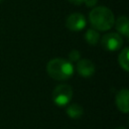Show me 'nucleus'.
<instances>
[{
    "instance_id": "39448f33",
    "label": "nucleus",
    "mask_w": 129,
    "mask_h": 129,
    "mask_svg": "<svg viewBox=\"0 0 129 129\" xmlns=\"http://www.w3.org/2000/svg\"><path fill=\"white\" fill-rule=\"evenodd\" d=\"M87 25V19L84 14L79 12L71 13L66 19V26L69 30L78 32L83 30Z\"/></svg>"
},
{
    "instance_id": "9b49d317",
    "label": "nucleus",
    "mask_w": 129,
    "mask_h": 129,
    "mask_svg": "<svg viewBox=\"0 0 129 129\" xmlns=\"http://www.w3.org/2000/svg\"><path fill=\"white\" fill-rule=\"evenodd\" d=\"M85 40L91 45H95L100 41V33L94 28L88 29L85 33Z\"/></svg>"
},
{
    "instance_id": "6e6552de",
    "label": "nucleus",
    "mask_w": 129,
    "mask_h": 129,
    "mask_svg": "<svg viewBox=\"0 0 129 129\" xmlns=\"http://www.w3.org/2000/svg\"><path fill=\"white\" fill-rule=\"evenodd\" d=\"M114 25L116 27V30L118 31L117 33H119L121 36L123 35L126 38L129 37V20L125 15L119 16L115 20Z\"/></svg>"
},
{
    "instance_id": "dca6fc26",
    "label": "nucleus",
    "mask_w": 129,
    "mask_h": 129,
    "mask_svg": "<svg viewBox=\"0 0 129 129\" xmlns=\"http://www.w3.org/2000/svg\"><path fill=\"white\" fill-rule=\"evenodd\" d=\"M2 1H3V0H0V3H1V2H2Z\"/></svg>"
},
{
    "instance_id": "1a4fd4ad",
    "label": "nucleus",
    "mask_w": 129,
    "mask_h": 129,
    "mask_svg": "<svg viewBox=\"0 0 129 129\" xmlns=\"http://www.w3.org/2000/svg\"><path fill=\"white\" fill-rule=\"evenodd\" d=\"M67 114L70 118L72 119H79L83 116L84 114V109L81 105L77 104V103H74V104H71L68 108H67Z\"/></svg>"
},
{
    "instance_id": "4468645a",
    "label": "nucleus",
    "mask_w": 129,
    "mask_h": 129,
    "mask_svg": "<svg viewBox=\"0 0 129 129\" xmlns=\"http://www.w3.org/2000/svg\"><path fill=\"white\" fill-rule=\"evenodd\" d=\"M68 1L74 5H81L84 3V0H68Z\"/></svg>"
},
{
    "instance_id": "20e7f679",
    "label": "nucleus",
    "mask_w": 129,
    "mask_h": 129,
    "mask_svg": "<svg viewBox=\"0 0 129 129\" xmlns=\"http://www.w3.org/2000/svg\"><path fill=\"white\" fill-rule=\"evenodd\" d=\"M102 47L108 51H116L123 45V38L117 32H108L101 38Z\"/></svg>"
},
{
    "instance_id": "f8f14e48",
    "label": "nucleus",
    "mask_w": 129,
    "mask_h": 129,
    "mask_svg": "<svg viewBox=\"0 0 129 129\" xmlns=\"http://www.w3.org/2000/svg\"><path fill=\"white\" fill-rule=\"evenodd\" d=\"M80 58H81V52L79 50L73 49V50L70 51V53H69V60L71 62L78 61V60H80Z\"/></svg>"
},
{
    "instance_id": "0eeeda50",
    "label": "nucleus",
    "mask_w": 129,
    "mask_h": 129,
    "mask_svg": "<svg viewBox=\"0 0 129 129\" xmlns=\"http://www.w3.org/2000/svg\"><path fill=\"white\" fill-rule=\"evenodd\" d=\"M128 99H129V91L126 88L121 89L117 94L115 98L116 106L119 111H121L124 114H127L129 112V104H128Z\"/></svg>"
},
{
    "instance_id": "f03ea898",
    "label": "nucleus",
    "mask_w": 129,
    "mask_h": 129,
    "mask_svg": "<svg viewBox=\"0 0 129 129\" xmlns=\"http://www.w3.org/2000/svg\"><path fill=\"white\" fill-rule=\"evenodd\" d=\"M75 69L73 62L63 58H53L50 59L46 64L47 75L55 81H66L69 80L74 75Z\"/></svg>"
},
{
    "instance_id": "f257e3e1",
    "label": "nucleus",
    "mask_w": 129,
    "mask_h": 129,
    "mask_svg": "<svg viewBox=\"0 0 129 129\" xmlns=\"http://www.w3.org/2000/svg\"><path fill=\"white\" fill-rule=\"evenodd\" d=\"M89 21L92 27L97 31H107L113 27L115 16L110 8L106 6H97L90 11Z\"/></svg>"
},
{
    "instance_id": "2eb2a0df",
    "label": "nucleus",
    "mask_w": 129,
    "mask_h": 129,
    "mask_svg": "<svg viewBox=\"0 0 129 129\" xmlns=\"http://www.w3.org/2000/svg\"><path fill=\"white\" fill-rule=\"evenodd\" d=\"M115 129H127V128L124 127V126H119V127H117V128H115Z\"/></svg>"
},
{
    "instance_id": "423d86ee",
    "label": "nucleus",
    "mask_w": 129,
    "mask_h": 129,
    "mask_svg": "<svg viewBox=\"0 0 129 129\" xmlns=\"http://www.w3.org/2000/svg\"><path fill=\"white\" fill-rule=\"evenodd\" d=\"M77 72L84 78H90L95 73V64L88 58H83L77 61Z\"/></svg>"
},
{
    "instance_id": "7ed1b4c3",
    "label": "nucleus",
    "mask_w": 129,
    "mask_h": 129,
    "mask_svg": "<svg viewBox=\"0 0 129 129\" xmlns=\"http://www.w3.org/2000/svg\"><path fill=\"white\" fill-rule=\"evenodd\" d=\"M73 88L67 84L57 85L52 91V101L58 107L67 106L73 98Z\"/></svg>"
},
{
    "instance_id": "9d476101",
    "label": "nucleus",
    "mask_w": 129,
    "mask_h": 129,
    "mask_svg": "<svg viewBox=\"0 0 129 129\" xmlns=\"http://www.w3.org/2000/svg\"><path fill=\"white\" fill-rule=\"evenodd\" d=\"M118 62H119V66L125 72L129 71V48L128 47H124L121 50L118 56Z\"/></svg>"
},
{
    "instance_id": "ddd939ff",
    "label": "nucleus",
    "mask_w": 129,
    "mask_h": 129,
    "mask_svg": "<svg viewBox=\"0 0 129 129\" xmlns=\"http://www.w3.org/2000/svg\"><path fill=\"white\" fill-rule=\"evenodd\" d=\"M97 2H98V0H84V4L87 7H91V8L96 7Z\"/></svg>"
}]
</instances>
